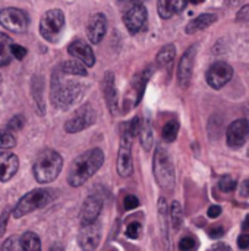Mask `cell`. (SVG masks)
Wrapping results in <instances>:
<instances>
[{
	"label": "cell",
	"instance_id": "cell-22",
	"mask_svg": "<svg viewBox=\"0 0 249 251\" xmlns=\"http://www.w3.org/2000/svg\"><path fill=\"white\" fill-rule=\"evenodd\" d=\"M217 21V15L214 13H203L200 16H197L195 19H192L188 25H186V34H195L201 29L208 28L211 24H214Z\"/></svg>",
	"mask_w": 249,
	"mask_h": 251
},
{
	"label": "cell",
	"instance_id": "cell-41",
	"mask_svg": "<svg viewBox=\"0 0 249 251\" xmlns=\"http://www.w3.org/2000/svg\"><path fill=\"white\" fill-rule=\"evenodd\" d=\"M238 247L239 249H242V250H247L249 249V235H241L239 238H238Z\"/></svg>",
	"mask_w": 249,
	"mask_h": 251
},
{
	"label": "cell",
	"instance_id": "cell-4",
	"mask_svg": "<svg viewBox=\"0 0 249 251\" xmlns=\"http://www.w3.org/2000/svg\"><path fill=\"white\" fill-rule=\"evenodd\" d=\"M153 172L154 176L157 179V184L166 190V191H172L175 188V169L173 165L170 162V157L167 154V151L161 147H158L156 150L154 154V166H153Z\"/></svg>",
	"mask_w": 249,
	"mask_h": 251
},
{
	"label": "cell",
	"instance_id": "cell-24",
	"mask_svg": "<svg viewBox=\"0 0 249 251\" xmlns=\"http://www.w3.org/2000/svg\"><path fill=\"white\" fill-rule=\"evenodd\" d=\"M176 56V47L173 44H166L164 47L160 49V51L157 53V57H156V62L160 68H164V66H169L173 59Z\"/></svg>",
	"mask_w": 249,
	"mask_h": 251
},
{
	"label": "cell",
	"instance_id": "cell-25",
	"mask_svg": "<svg viewBox=\"0 0 249 251\" xmlns=\"http://www.w3.org/2000/svg\"><path fill=\"white\" fill-rule=\"evenodd\" d=\"M60 71L66 75H78V76L87 75V68L81 60H66L62 63Z\"/></svg>",
	"mask_w": 249,
	"mask_h": 251
},
{
	"label": "cell",
	"instance_id": "cell-45",
	"mask_svg": "<svg viewBox=\"0 0 249 251\" xmlns=\"http://www.w3.org/2000/svg\"><path fill=\"white\" fill-rule=\"evenodd\" d=\"M242 229H245V231H248L249 229V215L245 218V221H244V224H242Z\"/></svg>",
	"mask_w": 249,
	"mask_h": 251
},
{
	"label": "cell",
	"instance_id": "cell-8",
	"mask_svg": "<svg viewBox=\"0 0 249 251\" xmlns=\"http://www.w3.org/2000/svg\"><path fill=\"white\" fill-rule=\"evenodd\" d=\"M94 122H95V112H94L92 106L91 104H84L78 110H75L72 118L68 119V122L65 124V129L69 134H76V132H81V131L87 129Z\"/></svg>",
	"mask_w": 249,
	"mask_h": 251
},
{
	"label": "cell",
	"instance_id": "cell-18",
	"mask_svg": "<svg viewBox=\"0 0 249 251\" xmlns=\"http://www.w3.org/2000/svg\"><path fill=\"white\" fill-rule=\"evenodd\" d=\"M18 168H19V160L16 154L9 151L0 153V182L10 181L18 172Z\"/></svg>",
	"mask_w": 249,
	"mask_h": 251
},
{
	"label": "cell",
	"instance_id": "cell-11",
	"mask_svg": "<svg viewBox=\"0 0 249 251\" xmlns=\"http://www.w3.org/2000/svg\"><path fill=\"white\" fill-rule=\"evenodd\" d=\"M233 76V68L226 63V62H216L210 66V69L207 71V82L210 87H213L214 90H219L222 87H225Z\"/></svg>",
	"mask_w": 249,
	"mask_h": 251
},
{
	"label": "cell",
	"instance_id": "cell-35",
	"mask_svg": "<svg viewBox=\"0 0 249 251\" xmlns=\"http://www.w3.org/2000/svg\"><path fill=\"white\" fill-rule=\"evenodd\" d=\"M195 247H197V241H195V238H192V237H185V238H182V240L179 241V250L189 251L194 250Z\"/></svg>",
	"mask_w": 249,
	"mask_h": 251
},
{
	"label": "cell",
	"instance_id": "cell-13",
	"mask_svg": "<svg viewBox=\"0 0 249 251\" xmlns=\"http://www.w3.org/2000/svg\"><path fill=\"white\" fill-rule=\"evenodd\" d=\"M249 137V122L247 119H236L227 128L226 140L227 146L232 149H239L247 143Z\"/></svg>",
	"mask_w": 249,
	"mask_h": 251
},
{
	"label": "cell",
	"instance_id": "cell-12",
	"mask_svg": "<svg viewBox=\"0 0 249 251\" xmlns=\"http://www.w3.org/2000/svg\"><path fill=\"white\" fill-rule=\"evenodd\" d=\"M101 240V226L100 224L91 222V224H81V229L78 234V243L81 249L84 250H95Z\"/></svg>",
	"mask_w": 249,
	"mask_h": 251
},
{
	"label": "cell",
	"instance_id": "cell-37",
	"mask_svg": "<svg viewBox=\"0 0 249 251\" xmlns=\"http://www.w3.org/2000/svg\"><path fill=\"white\" fill-rule=\"evenodd\" d=\"M123 204H125L126 210H134V209H136L139 206V200L135 196H126Z\"/></svg>",
	"mask_w": 249,
	"mask_h": 251
},
{
	"label": "cell",
	"instance_id": "cell-6",
	"mask_svg": "<svg viewBox=\"0 0 249 251\" xmlns=\"http://www.w3.org/2000/svg\"><path fill=\"white\" fill-rule=\"evenodd\" d=\"M65 28V13L60 9L45 12L40 21V34L50 43H56Z\"/></svg>",
	"mask_w": 249,
	"mask_h": 251
},
{
	"label": "cell",
	"instance_id": "cell-29",
	"mask_svg": "<svg viewBox=\"0 0 249 251\" xmlns=\"http://www.w3.org/2000/svg\"><path fill=\"white\" fill-rule=\"evenodd\" d=\"M170 218H172V225L175 229H179L182 226V222H183V213H182V207L178 201H175L172 204V209H170Z\"/></svg>",
	"mask_w": 249,
	"mask_h": 251
},
{
	"label": "cell",
	"instance_id": "cell-32",
	"mask_svg": "<svg viewBox=\"0 0 249 251\" xmlns=\"http://www.w3.org/2000/svg\"><path fill=\"white\" fill-rule=\"evenodd\" d=\"M219 188L223 193H230V191H233L236 188V181L233 178H230L229 175H225L219 181Z\"/></svg>",
	"mask_w": 249,
	"mask_h": 251
},
{
	"label": "cell",
	"instance_id": "cell-34",
	"mask_svg": "<svg viewBox=\"0 0 249 251\" xmlns=\"http://www.w3.org/2000/svg\"><path fill=\"white\" fill-rule=\"evenodd\" d=\"M10 53H12V57L16 59V60H22L25 56H26V49L19 46V44H15L12 43L10 44Z\"/></svg>",
	"mask_w": 249,
	"mask_h": 251
},
{
	"label": "cell",
	"instance_id": "cell-38",
	"mask_svg": "<svg viewBox=\"0 0 249 251\" xmlns=\"http://www.w3.org/2000/svg\"><path fill=\"white\" fill-rule=\"evenodd\" d=\"M3 250H21V246H19V240L18 238H9L7 243H4L1 246Z\"/></svg>",
	"mask_w": 249,
	"mask_h": 251
},
{
	"label": "cell",
	"instance_id": "cell-15",
	"mask_svg": "<svg viewBox=\"0 0 249 251\" xmlns=\"http://www.w3.org/2000/svg\"><path fill=\"white\" fill-rule=\"evenodd\" d=\"M195 53H197V47L192 46L189 47L181 62H179V66H178V81L181 84V87L186 88L191 82V78H192V69H194V60H195Z\"/></svg>",
	"mask_w": 249,
	"mask_h": 251
},
{
	"label": "cell",
	"instance_id": "cell-21",
	"mask_svg": "<svg viewBox=\"0 0 249 251\" xmlns=\"http://www.w3.org/2000/svg\"><path fill=\"white\" fill-rule=\"evenodd\" d=\"M103 91H104L107 106L110 107L112 113H114L117 110V94H116V87H114V75L112 72H107L103 79Z\"/></svg>",
	"mask_w": 249,
	"mask_h": 251
},
{
	"label": "cell",
	"instance_id": "cell-36",
	"mask_svg": "<svg viewBox=\"0 0 249 251\" xmlns=\"http://www.w3.org/2000/svg\"><path fill=\"white\" fill-rule=\"evenodd\" d=\"M23 124H25V119H23L21 115H18V116H13V118L10 119V122H9L7 128H9V129H12V131L15 132V131H19V129H22Z\"/></svg>",
	"mask_w": 249,
	"mask_h": 251
},
{
	"label": "cell",
	"instance_id": "cell-10",
	"mask_svg": "<svg viewBox=\"0 0 249 251\" xmlns=\"http://www.w3.org/2000/svg\"><path fill=\"white\" fill-rule=\"evenodd\" d=\"M150 76H151V69H145L142 74H139V75H136L134 78V81L131 84V88L128 90L126 96H125V106H123L125 110L132 109V107L139 104Z\"/></svg>",
	"mask_w": 249,
	"mask_h": 251
},
{
	"label": "cell",
	"instance_id": "cell-26",
	"mask_svg": "<svg viewBox=\"0 0 249 251\" xmlns=\"http://www.w3.org/2000/svg\"><path fill=\"white\" fill-rule=\"evenodd\" d=\"M19 246L21 250H40L41 249V243L37 234L34 232H25L21 238H19Z\"/></svg>",
	"mask_w": 249,
	"mask_h": 251
},
{
	"label": "cell",
	"instance_id": "cell-44",
	"mask_svg": "<svg viewBox=\"0 0 249 251\" xmlns=\"http://www.w3.org/2000/svg\"><path fill=\"white\" fill-rule=\"evenodd\" d=\"M241 194H242L244 197H249V179H247V181L242 184V187H241Z\"/></svg>",
	"mask_w": 249,
	"mask_h": 251
},
{
	"label": "cell",
	"instance_id": "cell-5",
	"mask_svg": "<svg viewBox=\"0 0 249 251\" xmlns=\"http://www.w3.org/2000/svg\"><path fill=\"white\" fill-rule=\"evenodd\" d=\"M81 94V84L62 81L57 76L51 82V101L56 107H69Z\"/></svg>",
	"mask_w": 249,
	"mask_h": 251
},
{
	"label": "cell",
	"instance_id": "cell-3",
	"mask_svg": "<svg viewBox=\"0 0 249 251\" xmlns=\"http://www.w3.org/2000/svg\"><path fill=\"white\" fill-rule=\"evenodd\" d=\"M54 191L53 190H45V188H40V190H32L28 194H25L18 204L15 206L12 216L19 219L34 210L43 209L47 204H50L54 200Z\"/></svg>",
	"mask_w": 249,
	"mask_h": 251
},
{
	"label": "cell",
	"instance_id": "cell-19",
	"mask_svg": "<svg viewBox=\"0 0 249 251\" xmlns=\"http://www.w3.org/2000/svg\"><path fill=\"white\" fill-rule=\"evenodd\" d=\"M101 209H103V201L98 197H95V196L88 197L84 201V206L81 210V224L95 222L101 213Z\"/></svg>",
	"mask_w": 249,
	"mask_h": 251
},
{
	"label": "cell",
	"instance_id": "cell-16",
	"mask_svg": "<svg viewBox=\"0 0 249 251\" xmlns=\"http://www.w3.org/2000/svg\"><path fill=\"white\" fill-rule=\"evenodd\" d=\"M107 32V19L103 13H95L91 16L87 25V35L92 44H98Z\"/></svg>",
	"mask_w": 249,
	"mask_h": 251
},
{
	"label": "cell",
	"instance_id": "cell-46",
	"mask_svg": "<svg viewBox=\"0 0 249 251\" xmlns=\"http://www.w3.org/2000/svg\"><path fill=\"white\" fill-rule=\"evenodd\" d=\"M189 1H191L192 4H200V3H203L204 0H189Z\"/></svg>",
	"mask_w": 249,
	"mask_h": 251
},
{
	"label": "cell",
	"instance_id": "cell-1",
	"mask_svg": "<svg viewBox=\"0 0 249 251\" xmlns=\"http://www.w3.org/2000/svg\"><path fill=\"white\" fill-rule=\"evenodd\" d=\"M104 154L100 149H91L78 156L68 174V182L72 187H81L85 184L103 165Z\"/></svg>",
	"mask_w": 249,
	"mask_h": 251
},
{
	"label": "cell",
	"instance_id": "cell-40",
	"mask_svg": "<svg viewBox=\"0 0 249 251\" xmlns=\"http://www.w3.org/2000/svg\"><path fill=\"white\" fill-rule=\"evenodd\" d=\"M222 215V207L220 206H210L208 207V216L211 218V219H216V218H219Z\"/></svg>",
	"mask_w": 249,
	"mask_h": 251
},
{
	"label": "cell",
	"instance_id": "cell-9",
	"mask_svg": "<svg viewBox=\"0 0 249 251\" xmlns=\"http://www.w3.org/2000/svg\"><path fill=\"white\" fill-rule=\"evenodd\" d=\"M28 15L18 7H6L0 10V25L13 32H23L28 28Z\"/></svg>",
	"mask_w": 249,
	"mask_h": 251
},
{
	"label": "cell",
	"instance_id": "cell-30",
	"mask_svg": "<svg viewBox=\"0 0 249 251\" xmlns=\"http://www.w3.org/2000/svg\"><path fill=\"white\" fill-rule=\"evenodd\" d=\"M141 125H142V122H139V118L135 116L132 121H129V122L126 124V129H125V132H123V135H126V137H129V138H134L135 135L139 134Z\"/></svg>",
	"mask_w": 249,
	"mask_h": 251
},
{
	"label": "cell",
	"instance_id": "cell-2",
	"mask_svg": "<svg viewBox=\"0 0 249 251\" xmlns=\"http://www.w3.org/2000/svg\"><path fill=\"white\" fill-rule=\"evenodd\" d=\"M62 166H63L62 156L57 151L47 149L38 154V157L34 163V168H32V174H34V178L37 179V182L48 184L59 176Z\"/></svg>",
	"mask_w": 249,
	"mask_h": 251
},
{
	"label": "cell",
	"instance_id": "cell-17",
	"mask_svg": "<svg viewBox=\"0 0 249 251\" xmlns=\"http://www.w3.org/2000/svg\"><path fill=\"white\" fill-rule=\"evenodd\" d=\"M68 51H69L70 56L76 57L78 60H81L88 68L94 66V63H95V56L92 53V49L84 40H75V41H72L68 46Z\"/></svg>",
	"mask_w": 249,
	"mask_h": 251
},
{
	"label": "cell",
	"instance_id": "cell-39",
	"mask_svg": "<svg viewBox=\"0 0 249 251\" xmlns=\"http://www.w3.org/2000/svg\"><path fill=\"white\" fill-rule=\"evenodd\" d=\"M223 234H225V228H223V226H213V228H210V231H208V235H210L211 238H214V240L223 237Z\"/></svg>",
	"mask_w": 249,
	"mask_h": 251
},
{
	"label": "cell",
	"instance_id": "cell-23",
	"mask_svg": "<svg viewBox=\"0 0 249 251\" xmlns=\"http://www.w3.org/2000/svg\"><path fill=\"white\" fill-rule=\"evenodd\" d=\"M12 38L0 32V66H7L12 62V53H10V44H12Z\"/></svg>",
	"mask_w": 249,
	"mask_h": 251
},
{
	"label": "cell",
	"instance_id": "cell-7",
	"mask_svg": "<svg viewBox=\"0 0 249 251\" xmlns=\"http://www.w3.org/2000/svg\"><path fill=\"white\" fill-rule=\"evenodd\" d=\"M123 22L131 34H138L147 28L148 12L147 7L141 1H135L129 9L123 13Z\"/></svg>",
	"mask_w": 249,
	"mask_h": 251
},
{
	"label": "cell",
	"instance_id": "cell-33",
	"mask_svg": "<svg viewBox=\"0 0 249 251\" xmlns=\"http://www.w3.org/2000/svg\"><path fill=\"white\" fill-rule=\"evenodd\" d=\"M126 235L131 240H138L141 235V224L139 222H131L126 228Z\"/></svg>",
	"mask_w": 249,
	"mask_h": 251
},
{
	"label": "cell",
	"instance_id": "cell-14",
	"mask_svg": "<svg viewBox=\"0 0 249 251\" xmlns=\"http://www.w3.org/2000/svg\"><path fill=\"white\" fill-rule=\"evenodd\" d=\"M131 141L132 138L126 137L122 134V141H120V147H119V153H117V172L120 176L128 178L132 174V149H131Z\"/></svg>",
	"mask_w": 249,
	"mask_h": 251
},
{
	"label": "cell",
	"instance_id": "cell-27",
	"mask_svg": "<svg viewBox=\"0 0 249 251\" xmlns=\"http://www.w3.org/2000/svg\"><path fill=\"white\" fill-rule=\"evenodd\" d=\"M179 132V122L178 121H169L163 126V140L166 143H173Z\"/></svg>",
	"mask_w": 249,
	"mask_h": 251
},
{
	"label": "cell",
	"instance_id": "cell-47",
	"mask_svg": "<svg viewBox=\"0 0 249 251\" xmlns=\"http://www.w3.org/2000/svg\"><path fill=\"white\" fill-rule=\"evenodd\" d=\"M122 1H145V0H122Z\"/></svg>",
	"mask_w": 249,
	"mask_h": 251
},
{
	"label": "cell",
	"instance_id": "cell-48",
	"mask_svg": "<svg viewBox=\"0 0 249 251\" xmlns=\"http://www.w3.org/2000/svg\"><path fill=\"white\" fill-rule=\"evenodd\" d=\"M0 82H1V76H0Z\"/></svg>",
	"mask_w": 249,
	"mask_h": 251
},
{
	"label": "cell",
	"instance_id": "cell-43",
	"mask_svg": "<svg viewBox=\"0 0 249 251\" xmlns=\"http://www.w3.org/2000/svg\"><path fill=\"white\" fill-rule=\"evenodd\" d=\"M6 221H7V212L3 213L1 219H0V235L4 234V226H6Z\"/></svg>",
	"mask_w": 249,
	"mask_h": 251
},
{
	"label": "cell",
	"instance_id": "cell-28",
	"mask_svg": "<svg viewBox=\"0 0 249 251\" xmlns=\"http://www.w3.org/2000/svg\"><path fill=\"white\" fill-rule=\"evenodd\" d=\"M16 144V138H15V132L9 128H3L0 129V149L7 150L15 147Z\"/></svg>",
	"mask_w": 249,
	"mask_h": 251
},
{
	"label": "cell",
	"instance_id": "cell-42",
	"mask_svg": "<svg viewBox=\"0 0 249 251\" xmlns=\"http://www.w3.org/2000/svg\"><path fill=\"white\" fill-rule=\"evenodd\" d=\"M249 19V4H245L239 13H238V21H248Z\"/></svg>",
	"mask_w": 249,
	"mask_h": 251
},
{
	"label": "cell",
	"instance_id": "cell-31",
	"mask_svg": "<svg viewBox=\"0 0 249 251\" xmlns=\"http://www.w3.org/2000/svg\"><path fill=\"white\" fill-rule=\"evenodd\" d=\"M139 134H141V143H142V146L145 147V150H150L151 149V144H153V134H151L150 125L148 124L141 125Z\"/></svg>",
	"mask_w": 249,
	"mask_h": 251
},
{
	"label": "cell",
	"instance_id": "cell-20",
	"mask_svg": "<svg viewBox=\"0 0 249 251\" xmlns=\"http://www.w3.org/2000/svg\"><path fill=\"white\" fill-rule=\"evenodd\" d=\"M186 4H188V0H158L157 10L163 19H169L175 16L176 13H181L182 10H185Z\"/></svg>",
	"mask_w": 249,
	"mask_h": 251
}]
</instances>
